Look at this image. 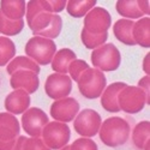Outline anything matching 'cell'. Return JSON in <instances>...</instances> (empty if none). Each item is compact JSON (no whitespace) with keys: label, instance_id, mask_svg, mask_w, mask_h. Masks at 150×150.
I'll list each match as a JSON object with an SVG mask.
<instances>
[{"label":"cell","instance_id":"1","mask_svg":"<svg viewBox=\"0 0 150 150\" xmlns=\"http://www.w3.org/2000/svg\"><path fill=\"white\" fill-rule=\"evenodd\" d=\"M100 139L101 142L109 146V148H117L121 146L127 142L131 127L130 124L119 117H112L101 124V127L98 130Z\"/></svg>","mask_w":150,"mask_h":150},{"label":"cell","instance_id":"2","mask_svg":"<svg viewBox=\"0 0 150 150\" xmlns=\"http://www.w3.org/2000/svg\"><path fill=\"white\" fill-rule=\"evenodd\" d=\"M57 53V46L53 40L34 36L25 45V54L37 65H48Z\"/></svg>","mask_w":150,"mask_h":150},{"label":"cell","instance_id":"3","mask_svg":"<svg viewBox=\"0 0 150 150\" xmlns=\"http://www.w3.org/2000/svg\"><path fill=\"white\" fill-rule=\"evenodd\" d=\"M106 83L107 81L103 72L90 67L84 71L77 81L79 93L89 100H95L101 96L106 88Z\"/></svg>","mask_w":150,"mask_h":150},{"label":"cell","instance_id":"4","mask_svg":"<svg viewBox=\"0 0 150 150\" xmlns=\"http://www.w3.org/2000/svg\"><path fill=\"white\" fill-rule=\"evenodd\" d=\"M121 62L119 49L113 43H105L94 49L91 53V64L98 71H115Z\"/></svg>","mask_w":150,"mask_h":150},{"label":"cell","instance_id":"5","mask_svg":"<svg viewBox=\"0 0 150 150\" xmlns=\"http://www.w3.org/2000/svg\"><path fill=\"white\" fill-rule=\"evenodd\" d=\"M25 6L27 22L33 34L35 35L36 33L47 29L53 19V13L48 12L45 0H31Z\"/></svg>","mask_w":150,"mask_h":150},{"label":"cell","instance_id":"6","mask_svg":"<svg viewBox=\"0 0 150 150\" xmlns=\"http://www.w3.org/2000/svg\"><path fill=\"white\" fill-rule=\"evenodd\" d=\"M41 136V139L51 150H60L61 148L67 145L71 137V131L66 124L52 121L45 126Z\"/></svg>","mask_w":150,"mask_h":150},{"label":"cell","instance_id":"7","mask_svg":"<svg viewBox=\"0 0 150 150\" xmlns=\"http://www.w3.org/2000/svg\"><path fill=\"white\" fill-rule=\"evenodd\" d=\"M118 106L125 113L136 114L144 108L145 95L138 86L126 85L118 95Z\"/></svg>","mask_w":150,"mask_h":150},{"label":"cell","instance_id":"8","mask_svg":"<svg viewBox=\"0 0 150 150\" xmlns=\"http://www.w3.org/2000/svg\"><path fill=\"white\" fill-rule=\"evenodd\" d=\"M102 119L96 110L86 108L81 110V113L77 114V117L73 119V127L76 132L84 137H94L98 133V130L101 127Z\"/></svg>","mask_w":150,"mask_h":150},{"label":"cell","instance_id":"9","mask_svg":"<svg viewBox=\"0 0 150 150\" xmlns=\"http://www.w3.org/2000/svg\"><path fill=\"white\" fill-rule=\"evenodd\" d=\"M112 24V17L109 12L103 7H94L84 18V28L88 33L94 35H100L107 33Z\"/></svg>","mask_w":150,"mask_h":150},{"label":"cell","instance_id":"10","mask_svg":"<svg viewBox=\"0 0 150 150\" xmlns=\"http://www.w3.org/2000/svg\"><path fill=\"white\" fill-rule=\"evenodd\" d=\"M72 90V81L67 74L52 73L49 74L45 83V91L53 100H61L70 95Z\"/></svg>","mask_w":150,"mask_h":150},{"label":"cell","instance_id":"11","mask_svg":"<svg viewBox=\"0 0 150 150\" xmlns=\"http://www.w3.org/2000/svg\"><path fill=\"white\" fill-rule=\"evenodd\" d=\"M48 122L47 114L37 107L28 108L22 117V127L31 137H40Z\"/></svg>","mask_w":150,"mask_h":150},{"label":"cell","instance_id":"12","mask_svg":"<svg viewBox=\"0 0 150 150\" xmlns=\"http://www.w3.org/2000/svg\"><path fill=\"white\" fill-rule=\"evenodd\" d=\"M79 113V103L76 98L65 97L57 100L51 106V115L55 121L59 122H69L73 120Z\"/></svg>","mask_w":150,"mask_h":150},{"label":"cell","instance_id":"13","mask_svg":"<svg viewBox=\"0 0 150 150\" xmlns=\"http://www.w3.org/2000/svg\"><path fill=\"white\" fill-rule=\"evenodd\" d=\"M10 84L13 89L16 90H23L28 95L34 94L37 89H39L40 81L37 74L31 72V71H16L15 73L11 74L10 78Z\"/></svg>","mask_w":150,"mask_h":150},{"label":"cell","instance_id":"14","mask_svg":"<svg viewBox=\"0 0 150 150\" xmlns=\"http://www.w3.org/2000/svg\"><path fill=\"white\" fill-rule=\"evenodd\" d=\"M21 126L17 118L10 113H0V142H13L19 136Z\"/></svg>","mask_w":150,"mask_h":150},{"label":"cell","instance_id":"15","mask_svg":"<svg viewBox=\"0 0 150 150\" xmlns=\"http://www.w3.org/2000/svg\"><path fill=\"white\" fill-rule=\"evenodd\" d=\"M4 105L10 114H23L30 106V97L23 90H13L6 96Z\"/></svg>","mask_w":150,"mask_h":150},{"label":"cell","instance_id":"16","mask_svg":"<svg viewBox=\"0 0 150 150\" xmlns=\"http://www.w3.org/2000/svg\"><path fill=\"white\" fill-rule=\"evenodd\" d=\"M127 84L122 82H115L109 84L107 88H105L102 95H101V105L107 112H112V113H117L119 112V106H118V95L124 89Z\"/></svg>","mask_w":150,"mask_h":150},{"label":"cell","instance_id":"17","mask_svg":"<svg viewBox=\"0 0 150 150\" xmlns=\"http://www.w3.org/2000/svg\"><path fill=\"white\" fill-rule=\"evenodd\" d=\"M25 1L24 0H3L0 1L1 13L11 21H21L25 15Z\"/></svg>","mask_w":150,"mask_h":150},{"label":"cell","instance_id":"18","mask_svg":"<svg viewBox=\"0 0 150 150\" xmlns=\"http://www.w3.org/2000/svg\"><path fill=\"white\" fill-rule=\"evenodd\" d=\"M132 36L136 45L141 47L149 48L150 47V18L144 17L139 21L134 22L132 28Z\"/></svg>","mask_w":150,"mask_h":150},{"label":"cell","instance_id":"19","mask_svg":"<svg viewBox=\"0 0 150 150\" xmlns=\"http://www.w3.org/2000/svg\"><path fill=\"white\" fill-rule=\"evenodd\" d=\"M73 60H76V53L71 51L70 48H61L60 51H58L52 61V70L55 71V73H61V74H66L69 65Z\"/></svg>","mask_w":150,"mask_h":150},{"label":"cell","instance_id":"20","mask_svg":"<svg viewBox=\"0 0 150 150\" xmlns=\"http://www.w3.org/2000/svg\"><path fill=\"white\" fill-rule=\"evenodd\" d=\"M133 21L130 19H118L113 27V31H114V36L117 39L122 42L124 45L127 46H134L136 42L133 40L132 36V28H133Z\"/></svg>","mask_w":150,"mask_h":150},{"label":"cell","instance_id":"21","mask_svg":"<svg viewBox=\"0 0 150 150\" xmlns=\"http://www.w3.org/2000/svg\"><path fill=\"white\" fill-rule=\"evenodd\" d=\"M21 70H24V71H31L36 74H39L40 73V66L36 64L35 61H33L30 58L28 57H16L13 58L10 62H8V65H7V73L11 74L12 73H15L16 71H21Z\"/></svg>","mask_w":150,"mask_h":150},{"label":"cell","instance_id":"22","mask_svg":"<svg viewBox=\"0 0 150 150\" xmlns=\"http://www.w3.org/2000/svg\"><path fill=\"white\" fill-rule=\"evenodd\" d=\"M96 0H70L66 3L67 13L74 18H81L95 7Z\"/></svg>","mask_w":150,"mask_h":150},{"label":"cell","instance_id":"23","mask_svg":"<svg viewBox=\"0 0 150 150\" xmlns=\"http://www.w3.org/2000/svg\"><path fill=\"white\" fill-rule=\"evenodd\" d=\"M115 8L119 15H121L122 17L130 21L138 19V18L141 19L144 16L142 13V11L139 10L137 1H133V0H119V1H117Z\"/></svg>","mask_w":150,"mask_h":150},{"label":"cell","instance_id":"24","mask_svg":"<svg viewBox=\"0 0 150 150\" xmlns=\"http://www.w3.org/2000/svg\"><path fill=\"white\" fill-rule=\"evenodd\" d=\"M149 133H150V122L144 120L138 122L134 126L132 133V141L137 149H143L145 143L149 141Z\"/></svg>","mask_w":150,"mask_h":150},{"label":"cell","instance_id":"25","mask_svg":"<svg viewBox=\"0 0 150 150\" xmlns=\"http://www.w3.org/2000/svg\"><path fill=\"white\" fill-rule=\"evenodd\" d=\"M24 28V22L23 19L21 21H11L6 18L1 11H0V33L7 35V36H13L18 35Z\"/></svg>","mask_w":150,"mask_h":150},{"label":"cell","instance_id":"26","mask_svg":"<svg viewBox=\"0 0 150 150\" xmlns=\"http://www.w3.org/2000/svg\"><path fill=\"white\" fill-rule=\"evenodd\" d=\"M16 46L8 37H0V66H4L15 58Z\"/></svg>","mask_w":150,"mask_h":150},{"label":"cell","instance_id":"27","mask_svg":"<svg viewBox=\"0 0 150 150\" xmlns=\"http://www.w3.org/2000/svg\"><path fill=\"white\" fill-rule=\"evenodd\" d=\"M108 39V33H103V34H100V35H94L88 33L85 29H82L81 33V40L82 43L88 48V49H96L98 47H101L106 43Z\"/></svg>","mask_w":150,"mask_h":150},{"label":"cell","instance_id":"28","mask_svg":"<svg viewBox=\"0 0 150 150\" xmlns=\"http://www.w3.org/2000/svg\"><path fill=\"white\" fill-rule=\"evenodd\" d=\"M61 29H62L61 17L59 15H53V19H52L51 24L48 25V28L40 31V33H36L35 36L45 37V39H48V40H53V39H57V37L59 36Z\"/></svg>","mask_w":150,"mask_h":150},{"label":"cell","instance_id":"29","mask_svg":"<svg viewBox=\"0 0 150 150\" xmlns=\"http://www.w3.org/2000/svg\"><path fill=\"white\" fill-rule=\"evenodd\" d=\"M89 69V65H88V62L82 60V59H76V60H73L71 64L69 65V69H67V72L70 73V78L71 81H78V78L82 76V73L84 71H86Z\"/></svg>","mask_w":150,"mask_h":150},{"label":"cell","instance_id":"30","mask_svg":"<svg viewBox=\"0 0 150 150\" xmlns=\"http://www.w3.org/2000/svg\"><path fill=\"white\" fill-rule=\"evenodd\" d=\"M23 150H51L40 137L25 138L23 143Z\"/></svg>","mask_w":150,"mask_h":150},{"label":"cell","instance_id":"31","mask_svg":"<svg viewBox=\"0 0 150 150\" xmlns=\"http://www.w3.org/2000/svg\"><path fill=\"white\" fill-rule=\"evenodd\" d=\"M70 150H97L96 143L91 138H78L70 145Z\"/></svg>","mask_w":150,"mask_h":150},{"label":"cell","instance_id":"32","mask_svg":"<svg viewBox=\"0 0 150 150\" xmlns=\"http://www.w3.org/2000/svg\"><path fill=\"white\" fill-rule=\"evenodd\" d=\"M66 0H54V1H47L45 0L46 7L48 10V12H51L53 15H58V12H61L66 7Z\"/></svg>","mask_w":150,"mask_h":150},{"label":"cell","instance_id":"33","mask_svg":"<svg viewBox=\"0 0 150 150\" xmlns=\"http://www.w3.org/2000/svg\"><path fill=\"white\" fill-rule=\"evenodd\" d=\"M149 82H150V77L149 76H144L139 82H138V88L144 93L145 95V103H150L149 101Z\"/></svg>","mask_w":150,"mask_h":150},{"label":"cell","instance_id":"34","mask_svg":"<svg viewBox=\"0 0 150 150\" xmlns=\"http://www.w3.org/2000/svg\"><path fill=\"white\" fill-rule=\"evenodd\" d=\"M137 4H138V7L139 10L142 11L143 15H148L149 17V1H145V0H139V1H137Z\"/></svg>","mask_w":150,"mask_h":150},{"label":"cell","instance_id":"35","mask_svg":"<svg viewBox=\"0 0 150 150\" xmlns=\"http://www.w3.org/2000/svg\"><path fill=\"white\" fill-rule=\"evenodd\" d=\"M27 137H23V136H18L17 139L13 144V146H12L11 150H23V143H24V139H25Z\"/></svg>","mask_w":150,"mask_h":150},{"label":"cell","instance_id":"36","mask_svg":"<svg viewBox=\"0 0 150 150\" xmlns=\"http://www.w3.org/2000/svg\"><path fill=\"white\" fill-rule=\"evenodd\" d=\"M149 59H150V54L148 53L144 57V60H143V71L145 72V76H149V73H150V70H149Z\"/></svg>","mask_w":150,"mask_h":150},{"label":"cell","instance_id":"37","mask_svg":"<svg viewBox=\"0 0 150 150\" xmlns=\"http://www.w3.org/2000/svg\"><path fill=\"white\" fill-rule=\"evenodd\" d=\"M16 141L13 142H7V143H4V142H0V150H11L12 146H13Z\"/></svg>","mask_w":150,"mask_h":150},{"label":"cell","instance_id":"38","mask_svg":"<svg viewBox=\"0 0 150 150\" xmlns=\"http://www.w3.org/2000/svg\"><path fill=\"white\" fill-rule=\"evenodd\" d=\"M149 145H150V141H148V142L145 143V145H144L143 150H149Z\"/></svg>","mask_w":150,"mask_h":150},{"label":"cell","instance_id":"39","mask_svg":"<svg viewBox=\"0 0 150 150\" xmlns=\"http://www.w3.org/2000/svg\"><path fill=\"white\" fill-rule=\"evenodd\" d=\"M60 150H70V145H65L64 148H61Z\"/></svg>","mask_w":150,"mask_h":150}]
</instances>
